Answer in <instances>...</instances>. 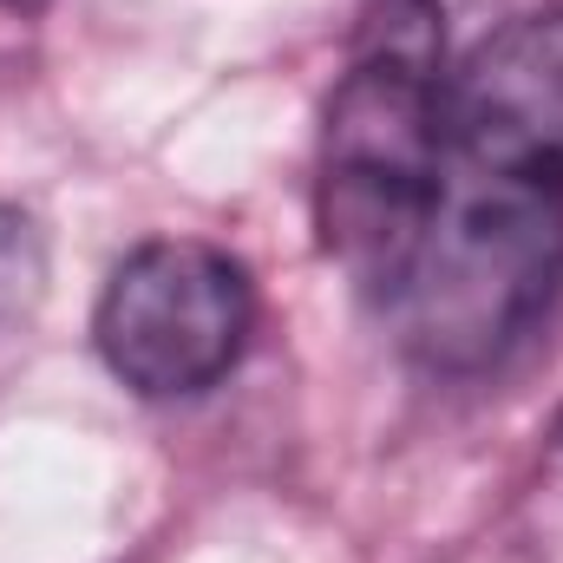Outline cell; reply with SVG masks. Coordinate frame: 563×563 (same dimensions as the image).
Listing matches in <instances>:
<instances>
[{
  "label": "cell",
  "instance_id": "obj_3",
  "mask_svg": "<svg viewBox=\"0 0 563 563\" xmlns=\"http://www.w3.org/2000/svg\"><path fill=\"white\" fill-rule=\"evenodd\" d=\"M256 334V282L203 236L139 243L99 295L92 341L112 380L144 400L210 394Z\"/></svg>",
  "mask_w": 563,
  "mask_h": 563
},
{
  "label": "cell",
  "instance_id": "obj_1",
  "mask_svg": "<svg viewBox=\"0 0 563 563\" xmlns=\"http://www.w3.org/2000/svg\"><path fill=\"white\" fill-rule=\"evenodd\" d=\"M445 0H380L314 144V230L374 301L400 282L445 197Z\"/></svg>",
  "mask_w": 563,
  "mask_h": 563
},
{
  "label": "cell",
  "instance_id": "obj_5",
  "mask_svg": "<svg viewBox=\"0 0 563 563\" xmlns=\"http://www.w3.org/2000/svg\"><path fill=\"white\" fill-rule=\"evenodd\" d=\"M40 295H46V243L26 210L0 203V374L13 367V354L33 328Z\"/></svg>",
  "mask_w": 563,
  "mask_h": 563
},
{
  "label": "cell",
  "instance_id": "obj_2",
  "mask_svg": "<svg viewBox=\"0 0 563 563\" xmlns=\"http://www.w3.org/2000/svg\"><path fill=\"white\" fill-rule=\"evenodd\" d=\"M563 288V190L445 170V197L420 230L387 321L432 374L498 367Z\"/></svg>",
  "mask_w": 563,
  "mask_h": 563
},
{
  "label": "cell",
  "instance_id": "obj_6",
  "mask_svg": "<svg viewBox=\"0 0 563 563\" xmlns=\"http://www.w3.org/2000/svg\"><path fill=\"white\" fill-rule=\"evenodd\" d=\"M558 452H563V413H558Z\"/></svg>",
  "mask_w": 563,
  "mask_h": 563
},
{
  "label": "cell",
  "instance_id": "obj_4",
  "mask_svg": "<svg viewBox=\"0 0 563 563\" xmlns=\"http://www.w3.org/2000/svg\"><path fill=\"white\" fill-rule=\"evenodd\" d=\"M459 170L563 190V7L492 26L439 86Z\"/></svg>",
  "mask_w": 563,
  "mask_h": 563
}]
</instances>
